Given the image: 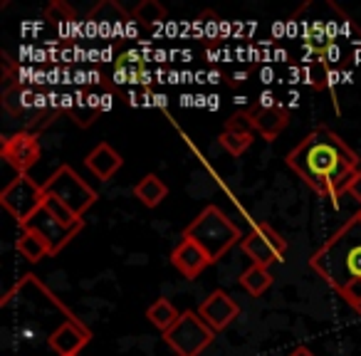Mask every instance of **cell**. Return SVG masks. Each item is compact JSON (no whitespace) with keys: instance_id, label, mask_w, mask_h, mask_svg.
Listing matches in <instances>:
<instances>
[{"instance_id":"cell-1","label":"cell","mask_w":361,"mask_h":356,"mask_svg":"<svg viewBox=\"0 0 361 356\" xmlns=\"http://www.w3.org/2000/svg\"><path fill=\"white\" fill-rule=\"evenodd\" d=\"M287 166L312 191L336 203L359 173V156L329 126H317L287 154Z\"/></svg>"},{"instance_id":"cell-2","label":"cell","mask_w":361,"mask_h":356,"mask_svg":"<svg viewBox=\"0 0 361 356\" xmlns=\"http://www.w3.org/2000/svg\"><path fill=\"white\" fill-rule=\"evenodd\" d=\"M310 267L361 314V211L310 257Z\"/></svg>"},{"instance_id":"cell-3","label":"cell","mask_w":361,"mask_h":356,"mask_svg":"<svg viewBox=\"0 0 361 356\" xmlns=\"http://www.w3.org/2000/svg\"><path fill=\"white\" fill-rule=\"evenodd\" d=\"M183 238L196 243V245L211 257V262H218L243 235L235 223H233L221 208L206 206L198 213V218H193L186 226Z\"/></svg>"},{"instance_id":"cell-4","label":"cell","mask_w":361,"mask_h":356,"mask_svg":"<svg viewBox=\"0 0 361 356\" xmlns=\"http://www.w3.org/2000/svg\"><path fill=\"white\" fill-rule=\"evenodd\" d=\"M47 198H55L67 206L77 218H82L97 203V191L87 181H82L72 166H60L55 173L42 183Z\"/></svg>"},{"instance_id":"cell-5","label":"cell","mask_w":361,"mask_h":356,"mask_svg":"<svg viewBox=\"0 0 361 356\" xmlns=\"http://www.w3.org/2000/svg\"><path fill=\"white\" fill-rule=\"evenodd\" d=\"M216 331L201 319V314L186 309L180 319L164 334V341L176 351V356H201L213 341Z\"/></svg>"},{"instance_id":"cell-6","label":"cell","mask_w":361,"mask_h":356,"mask_svg":"<svg viewBox=\"0 0 361 356\" xmlns=\"http://www.w3.org/2000/svg\"><path fill=\"white\" fill-rule=\"evenodd\" d=\"M45 188L35 183L27 173H18L0 193V206L6 208L20 228L45 206Z\"/></svg>"},{"instance_id":"cell-7","label":"cell","mask_w":361,"mask_h":356,"mask_svg":"<svg viewBox=\"0 0 361 356\" xmlns=\"http://www.w3.org/2000/svg\"><path fill=\"white\" fill-rule=\"evenodd\" d=\"M243 250L255 265H272L282 260L287 252V240L270 226V223H257L245 238H243Z\"/></svg>"},{"instance_id":"cell-8","label":"cell","mask_w":361,"mask_h":356,"mask_svg":"<svg viewBox=\"0 0 361 356\" xmlns=\"http://www.w3.org/2000/svg\"><path fill=\"white\" fill-rule=\"evenodd\" d=\"M82 228H85V223H80V226H65V223H60L45 206H42L40 211L23 226V231H30V233H35L37 238H42L45 245L50 247V255H60V252L70 245L72 238L80 235Z\"/></svg>"},{"instance_id":"cell-9","label":"cell","mask_w":361,"mask_h":356,"mask_svg":"<svg viewBox=\"0 0 361 356\" xmlns=\"http://www.w3.org/2000/svg\"><path fill=\"white\" fill-rule=\"evenodd\" d=\"M0 154L18 173H27L32 166L40 161V139L35 134H27V131H20V134L6 136L3 144H0Z\"/></svg>"},{"instance_id":"cell-10","label":"cell","mask_w":361,"mask_h":356,"mask_svg":"<svg viewBox=\"0 0 361 356\" xmlns=\"http://www.w3.org/2000/svg\"><path fill=\"white\" fill-rule=\"evenodd\" d=\"M92 341V331L85 326V321L77 319V317H70L65 319L60 326L50 331L47 336V346L50 351H55L57 356H77L87 344Z\"/></svg>"},{"instance_id":"cell-11","label":"cell","mask_w":361,"mask_h":356,"mask_svg":"<svg viewBox=\"0 0 361 356\" xmlns=\"http://www.w3.org/2000/svg\"><path fill=\"white\" fill-rule=\"evenodd\" d=\"M245 119L250 129L257 131L265 141H275L290 124V111L282 104H255L245 111Z\"/></svg>"},{"instance_id":"cell-12","label":"cell","mask_w":361,"mask_h":356,"mask_svg":"<svg viewBox=\"0 0 361 356\" xmlns=\"http://www.w3.org/2000/svg\"><path fill=\"white\" fill-rule=\"evenodd\" d=\"M198 314H201V319L206 321L213 331H223L238 314H240V307H238V302L233 300L228 292L218 290L198 307Z\"/></svg>"},{"instance_id":"cell-13","label":"cell","mask_w":361,"mask_h":356,"mask_svg":"<svg viewBox=\"0 0 361 356\" xmlns=\"http://www.w3.org/2000/svg\"><path fill=\"white\" fill-rule=\"evenodd\" d=\"M171 265H173L183 277L193 280V277H198L208 265H213V262L196 243L188 240V238H180L178 245L171 250Z\"/></svg>"},{"instance_id":"cell-14","label":"cell","mask_w":361,"mask_h":356,"mask_svg":"<svg viewBox=\"0 0 361 356\" xmlns=\"http://www.w3.org/2000/svg\"><path fill=\"white\" fill-rule=\"evenodd\" d=\"M252 134H255V131H252L250 124H247L245 111H240V114H233L231 119L226 121V129H223V134L218 136V144H221L231 156H243L247 149H250Z\"/></svg>"},{"instance_id":"cell-15","label":"cell","mask_w":361,"mask_h":356,"mask_svg":"<svg viewBox=\"0 0 361 356\" xmlns=\"http://www.w3.org/2000/svg\"><path fill=\"white\" fill-rule=\"evenodd\" d=\"M85 164H87V168L99 178V181H109L111 176L124 166V159H121V156L116 154L106 141H102V144H97L94 149L87 154Z\"/></svg>"},{"instance_id":"cell-16","label":"cell","mask_w":361,"mask_h":356,"mask_svg":"<svg viewBox=\"0 0 361 356\" xmlns=\"http://www.w3.org/2000/svg\"><path fill=\"white\" fill-rule=\"evenodd\" d=\"M134 196L139 198L146 208H156L159 203H164L166 196H169V186H166L156 173H146L144 178L134 186Z\"/></svg>"},{"instance_id":"cell-17","label":"cell","mask_w":361,"mask_h":356,"mask_svg":"<svg viewBox=\"0 0 361 356\" xmlns=\"http://www.w3.org/2000/svg\"><path fill=\"white\" fill-rule=\"evenodd\" d=\"M180 314H183V312L176 309V307L171 305L166 297H159V300H156L154 305L146 309V319H149L159 331H164V334L180 319Z\"/></svg>"},{"instance_id":"cell-18","label":"cell","mask_w":361,"mask_h":356,"mask_svg":"<svg viewBox=\"0 0 361 356\" xmlns=\"http://www.w3.org/2000/svg\"><path fill=\"white\" fill-rule=\"evenodd\" d=\"M16 250L20 252V257H25L27 262H40L45 257H50V247L45 245L42 238H37L35 233L30 231H23L20 238L16 243Z\"/></svg>"},{"instance_id":"cell-19","label":"cell","mask_w":361,"mask_h":356,"mask_svg":"<svg viewBox=\"0 0 361 356\" xmlns=\"http://www.w3.org/2000/svg\"><path fill=\"white\" fill-rule=\"evenodd\" d=\"M240 285L245 287L247 295L260 297L262 292H267V287L272 285V275L265 265H255V262H252V265L240 275Z\"/></svg>"},{"instance_id":"cell-20","label":"cell","mask_w":361,"mask_h":356,"mask_svg":"<svg viewBox=\"0 0 361 356\" xmlns=\"http://www.w3.org/2000/svg\"><path fill=\"white\" fill-rule=\"evenodd\" d=\"M134 18L141 25H156V23H161L166 18V8H161L156 0H144L134 11Z\"/></svg>"},{"instance_id":"cell-21","label":"cell","mask_w":361,"mask_h":356,"mask_svg":"<svg viewBox=\"0 0 361 356\" xmlns=\"http://www.w3.org/2000/svg\"><path fill=\"white\" fill-rule=\"evenodd\" d=\"M45 20H50L52 25H67V23L75 20V11L65 0H52L45 8Z\"/></svg>"},{"instance_id":"cell-22","label":"cell","mask_w":361,"mask_h":356,"mask_svg":"<svg viewBox=\"0 0 361 356\" xmlns=\"http://www.w3.org/2000/svg\"><path fill=\"white\" fill-rule=\"evenodd\" d=\"M346 193H349L351 198H354L356 203H361V168H359V173L351 178V183H349V188H346Z\"/></svg>"},{"instance_id":"cell-23","label":"cell","mask_w":361,"mask_h":356,"mask_svg":"<svg viewBox=\"0 0 361 356\" xmlns=\"http://www.w3.org/2000/svg\"><path fill=\"white\" fill-rule=\"evenodd\" d=\"M290 356H314V351H312V349H307V346H297V349L292 351Z\"/></svg>"}]
</instances>
